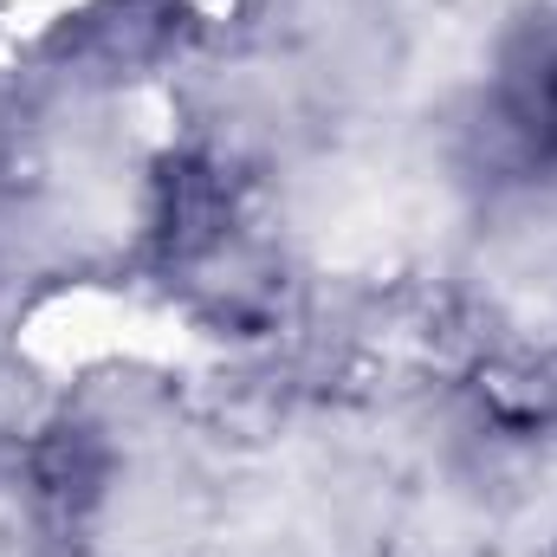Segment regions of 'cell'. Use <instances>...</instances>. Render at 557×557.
I'll return each instance as SVG.
<instances>
[{
    "label": "cell",
    "mask_w": 557,
    "mask_h": 557,
    "mask_svg": "<svg viewBox=\"0 0 557 557\" xmlns=\"http://www.w3.org/2000/svg\"><path fill=\"white\" fill-rule=\"evenodd\" d=\"M227 221V201H221V182L208 162H169L162 169V188H156V234L169 253H195L221 234Z\"/></svg>",
    "instance_id": "cell-2"
},
{
    "label": "cell",
    "mask_w": 557,
    "mask_h": 557,
    "mask_svg": "<svg viewBox=\"0 0 557 557\" xmlns=\"http://www.w3.org/2000/svg\"><path fill=\"white\" fill-rule=\"evenodd\" d=\"M98 493H104V447H98V434L78 428V421L52 428V441L39 447V499L59 519H78V512L98 506Z\"/></svg>",
    "instance_id": "cell-3"
},
{
    "label": "cell",
    "mask_w": 557,
    "mask_h": 557,
    "mask_svg": "<svg viewBox=\"0 0 557 557\" xmlns=\"http://www.w3.org/2000/svg\"><path fill=\"white\" fill-rule=\"evenodd\" d=\"M486 117L519 169L557 175V13H525L506 33Z\"/></svg>",
    "instance_id": "cell-1"
}]
</instances>
